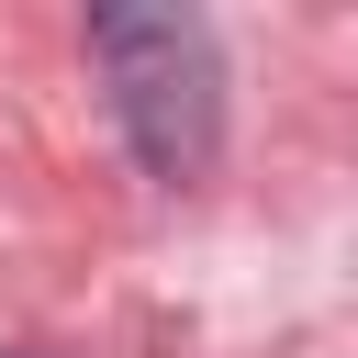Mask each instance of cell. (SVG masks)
I'll return each mask as SVG.
<instances>
[{
	"mask_svg": "<svg viewBox=\"0 0 358 358\" xmlns=\"http://www.w3.org/2000/svg\"><path fill=\"white\" fill-rule=\"evenodd\" d=\"M90 67L145 179H201L224 157V45L201 11H90Z\"/></svg>",
	"mask_w": 358,
	"mask_h": 358,
	"instance_id": "cell-1",
	"label": "cell"
}]
</instances>
